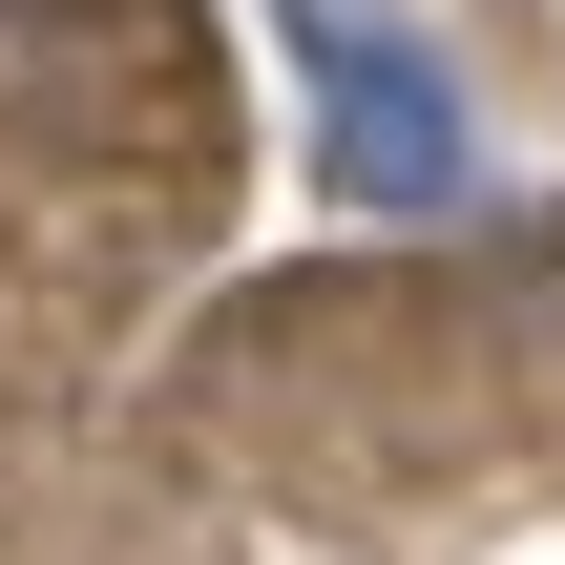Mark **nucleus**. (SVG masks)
<instances>
[{"instance_id": "f257e3e1", "label": "nucleus", "mask_w": 565, "mask_h": 565, "mask_svg": "<svg viewBox=\"0 0 565 565\" xmlns=\"http://www.w3.org/2000/svg\"><path fill=\"white\" fill-rule=\"evenodd\" d=\"M273 42H294V84H315V168H335L356 210H461V189H482V126H461V84H440L419 21H377V0H273Z\"/></svg>"}]
</instances>
